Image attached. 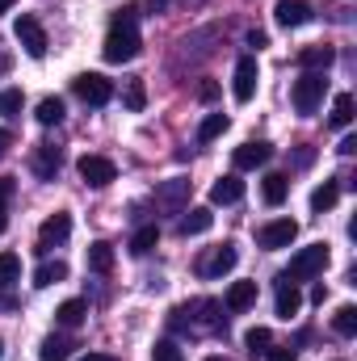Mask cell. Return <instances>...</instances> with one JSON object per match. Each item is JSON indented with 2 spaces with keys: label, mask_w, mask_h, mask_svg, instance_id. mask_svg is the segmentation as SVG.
Here are the masks:
<instances>
[{
  "label": "cell",
  "mask_w": 357,
  "mask_h": 361,
  "mask_svg": "<svg viewBox=\"0 0 357 361\" xmlns=\"http://www.w3.org/2000/svg\"><path fill=\"white\" fill-rule=\"evenodd\" d=\"M0 357H4V341H0Z\"/></svg>",
  "instance_id": "47"
},
{
  "label": "cell",
  "mask_w": 357,
  "mask_h": 361,
  "mask_svg": "<svg viewBox=\"0 0 357 361\" xmlns=\"http://www.w3.org/2000/svg\"><path fill=\"white\" fill-rule=\"evenodd\" d=\"M185 193H189V180H169V185H164V189H160V202H164V206H181V202H185Z\"/></svg>",
  "instance_id": "32"
},
{
  "label": "cell",
  "mask_w": 357,
  "mask_h": 361,
  "mask_svg": "<svg viewBox=\"0 0 357 361\" xmlns=\"http://www.w3.org/2000/svg\"><path fill=\"white\" fill-rule=\"evenodd\" d=\"M337 197H341V185H337V180H324V185L311 193V210H315V214H324V210H332V206H337Z\"/></svg>",
  "instance_id": "24"
},
{
  "label": "cell",
  "mask_w": 357,
  "mask_h": 361,
  "mask_svg": "<svg viewBox=\"0 0 357 361\" xmlns=\"http://www.w3.org/2000/svg\"><path fill=\"white\" fill-rule=\"evenodd\" d=\"M80 177H85V185H92V189H105V185H114L118 180V169H114V160L109 156H80Z\"/></svg>",
  "instance_id": "9"
},
{
  "label": "cell",
  "mask_w": 357,
  "mask_h": 361,
  "mask_svg": "<svg viewBox=\"0 0 357 361\" xmlns=\"http://www.w3.org/2000/svg\"><path fill=\"white\" fill-rule=\"evenodd\" d=\"M257 80H261V68H257V55H240L236 63V80H231V92L240 105H248L257 97Z\"/></svg>",
  "instance_id": "6"
},
{
  "label": "cell",
  "mask_w": 357,
  "mask_h": 361,
  "mask_svg": "<svg viewBox=\"0 0 357 361\" xmlns=\"http://www.w3.org/2000/svg\"><path fill=\"white\" fill-rule=\"evenodd\" d=\"M8 147H13V135H8V130H0V160L8 156Z\"/></svg>",
  "instance_id": "41"
},
{
  "label": "cell",
  "mask_w": 357,
  "mask_h": 361,
  "mask_svg": "<svg viewBox=\"0 0 357 361\" xmlns=\"http://www.w3.org/2000/svg\"><path fill=\"white\" fill-rule=\"evenodd\" d=\"M269 143H244V147H236V156H231V164H236V173H253V169H261L269 164Z\"/></svg>",
  "instance_id": "12"
},
{
  "label": "cell",
  "mask_w": 357,
  "mask_h": 361,
  "mask_svg": "<svg viewBox=\"0 0 357 361\" xmlns=\"http://www.w3.org/2000/svg\"><path fill=\"white\" fill-rule=\"evenodd\" d=\"M294 235H298V223H294V219H269L265 227L257 231L261 248H269V252H277V248H290V244H294Z\"/></svg>",
  "instance_id": "8"
},
{
  "label": "cell",
  "mask_w": 357,
  "mask_h": 361,
  "mask_svg": "<svg viewBox=\"0 0 357 361\" xmlns=\"http://www.w3.org/2000/svg\"><path fill=\"white\" fill-rule=\"evenodd\" d=\"M89 269L92 273H109V269H114V248H109L105 240L89 244Z\"/></svg>",
  "instance_id": "26"
},
{
  "label": "cell",
  "mask_w": 357,
  "mask_h": 361,
  "mask_svg": "<svg viewBox=\"0 0 357 361\" xmlns=\"http://www.w3.org/2000/svg\"><path fill=\"white\" fill-rule=\"evenodd\" d=\"M328 261H332L328 244H307V248H298V252L290 257V269L282 273V277H290V281H307V277H320V273L328 269Z\"/></svg>",
  "instance_id": "2"
},
{
  "label": "cell",
  "mask_w": 357,
  "mask_h": 361,
  "mask_svg": "<svg viewBox=\"0 0 357 361\" xmlns=\"http://www.w3.org/2000/svg\"><path fill=\"white\" fill-rule=\"evenodd\" d=\"M4 227H8V202H0V235H4Z\"/></svg>",
  "instance_id": "42"
},
{
  "label": "cell",
  "mask_w": 357,
  "mask_h": 361,
  "mask_svg": "<svg viewBox=\"0 0 357 361\" xmlns=\"http://www.w3.org/2000/svg\"><path fill=\"white\" fill-rule=\"evenodd\" d=\"M34 118H38L42 126H59V122H63V101H59V97H42L38 109H34Z\"/></svg>",
  "instance_id": "23"
},
{
  "label": "cell",
  "mask_w": 357,
  "mask_h": 361,
  "mask_svg": "<svg viewBox=\"0 0 357 361\" xmlns=\"http://www.w3.org/2000/svg\"><path fill=\"white\" fill-rule=\"evenodd\" d=\"M244 197V180L236 177V173H227V177H219L210 185V202L214 206H231V202H240Z\"/></svg>",
  "instance_id": "14"
},
{
  "label": "cell",
  "mask_w": 357,
  "mask_h": 361,
  "mask_svg": "<svg viewBox=\"0 0 357 361\" xmlns=\"http://www.w3.org/2000/svg\"><path fill=\"white\" fill-rule=\"evenodd\" d=\"M206 361H231V357H219V353H210V357H206Z\"/></svg>",
  "instance_id": "46"
},
{
  "label": "cell",
  "mask_w": 357,
  "mask_h": 361,
  "mask_svg": "<svg viewBox=\"0 0 357 361\" xmlns=\"http://www.w3.org/2000/svg\"><path fill=\"white\" fill-rule=\"evenodd\" d=\"M210 223H214L210 206H193V210H185V219L177 223V231L181 235H202V231H210Z\"/></svg>",
  "instance_id": "18"
},
{
  "label": "cell",
  "mask_w": 357,
  "mask_h": 361,
  "mask_svg": "<svg viewBox=\"0 0 357 361\" xmlns=\"http://www.w3.org/2000/svg\"><path fill=\"white\" fill-rule=\"evenodd\" d=\"M353 122V92H341L332 101V126H349Z\"/></svg>",
  "instance_id": "31"
},
{
  "label": "cell",
  "mask_w": 357,
  "mask_h": 361,
  "mask_svg": "<svg viewBox=\"0 0 357 361\" xmlns=\"http://www.w3.org/2000/svg\"><path fill=\"white\" fill-rule=\"evenodd\" d=\"M122 101H126V109H143L147 105V92H143V80H126V92H122Z\"/></svg>",
  "instance_id": "33"
},
{
  "label": "cell",
  "mask_w": 357,
  "mask_h": 361,
  "mask_svg": "<svg viewBox=\"0 0 357 361\" xmlns=\"http://www.w3.org/2000/svg\"><path fill=\"white\" fill-rule=\"evenodd\" d=\"M244 345H248V353H253V357H265V349L273 345V332L257 324V328H248V332H244Z\"/></svg>",
  "instance_id": "27"
},
{
  "label": "cell",
  "mask_w": 357,
  "mask_h": 361,
  "mask_svg": "<svg viewBox=\"0 0 357 361\" xmlns=\"http://www.w3.org/2000/svg\"><path fill=\"white\" fill-rule=\"evenodd\" d=\"M337 152H341V156H353V152H357V139H353V135H345V139H341V147H337Z\"/></svg>",
  "instance_id": "39"
},
{
  "label": "cell",
  "mask_w": 357,
  "mask_h": 361,
  "mask_svg": "<svg viewBox=\"0 0 357 361\" xmlns=\"http://www.w3.org/2000/svg\"><path fill=\"white\" fill-rule=\"evenodd\" d=\"M72 92H76L85 105H109L114 85H109L101 72H85V76H76V80H72Z\"/></svg>",
  "instance_id": "5"
},
{
  "label": "cell",
  "mask_w": 357,
  "mask_h": 361,
  "mask_svg": "<svg viewBox=\"0 0 357 361\" xmlns=\"http://www.w3.org/2000/svg\"><path fill=\"white\" fill-rule=\"evenodd\" d=\"M156 240H160V227L147 223V227H139V231L131 235V252H135V257H147V252L156 248Z\"/></svg>",
  "instance_id": "25"
},
{
  "label": "cell",
  "mask_w": 357,
  "mask_h": 361,
  "mask_svg": "<svg viewBox=\"0 0 357 361\" xmlns=\"http://www.w3.org/2000/svg\"><path fill=\"white\" fill-rule=\"evenodd\" d=\"M21 105H25L21 89H4V92H0V114H4V118H17V114H21Z\"/></svg>",
  "instance_id": "34"
},
{
  "label": "cell",
  "mask_w": 357,
  "mask_h": 361,
  "mask_svg": "<svg viewBox=\"0 0 357 361\" xmlns=\"http://www.w3.org/2000/svg\"><path fill=\"white\" fill-rule=\"evenodd\" d=\"M72 235V214L68 210H55L42 227H38V252H51V248H59L63 240Z\"/></svg>",
  "instance_id": "7"
},
{
  "label": "cell",
  "mask_w": 357,
  "mask_h": 361,
  "mask_svg": "<svg viewBox=\"0 0 357 361\" xmlns=\"http://www.w3.org/2000/svg\"><path fill=\"white\" fill-rule=\"evenodd\" d=\"M13 8V0H0V13H8Z\"/></svg>",
  "instance_id": "45"
},
{
  "label": "cell",
  "mask_w": 357,
  "mask_h": 361,
  "mask_svg": "<svg viewBox=\"0 0 357 361\" xmlns=\"http://www.w3.org/2000/svg\"><path fill=\"white\" fill-rule=\"evenodd\" d=\"M85 315H89V302H85V298H68V302H59L55 324H59V328H80Z\"/></svg>",
  "instance_id": "19"
},
{
  "label": "cell",
  "mask_w": 357,
  "mask_h": 361,
  "mask_svg": "<svg viewBox=\"0 0 357 361\" xmlns=\"http://www.w3.org/2000/svg\"><path fill=\"white\" fill-rule=\"evenodd\" d=\"M298 307H303L298 286H294L290 277H277V315H282V319H290V315H298Z\"/></svg>",
  "instance_id": "17"
},
{
  "label": "cell",
  "mask_w": 357,
  "mask_h": 361,
  "mask_svg": "<svg viewBox=\"0 0 357 361\" xmlns=\"http://www.w3.org/2000/svg\"><path fill=\"white\" fill-rule=\"evenodd\" d=\"M76 361H109V357H105V353H80Z\"/></svg>",
  "instance_id": "43"
},
{
  "label": "cell",
  "mask_w": 357,
  "mask_h": 361,
  "mask_svg": "<svg viewBox=\"0 0 357 361\" xmlns=\"http://www.w3.org/2000/svg\"><path fill=\"white\" fill-rule=\"evenodd\" d=\"M236 261H240L236 244H219V248L202 261V277H227V273L236 269Z\"/></svg>",
  "instance_id": "10"
},
{
  "label": "cell",
  "mask_w": 357,
  "mask_h": 361,
  "mask_svg": "<svg viewBox=\"0 0 357 361\" xmlns=\"http://www.w3.org/2000/svg\"><path fill=\"white\" fill-rule=\"evenodd\" d=\"M13 281H21V257L17 252H0V290H8Z\"/></svg>",
  "instance_id": "28"
},
{
  "label": "cell",
  "mask_w": 357,
  "mask_h": 361,
  "mask_svg": "<svg viewBox=\"0 0 357 361\" xmlns=\"http://www.w3.org/2000/svg\"><path fill=\"white\" fill-rule=\"evenodd\" d=\"M13 197V177H0V202H8Z\"/></svg>",
  "instance_id": "40"
},
{
  "label": "cell",
  "mask_w": 357,
  "mask_h": 361,
  "mask_svg": "<svg viewBox=\"0 0 357 361\" xmlns=\"http://www.w3.org/2000/svg\"><path fill=\"white\" fill-rule=\"evenodd\" d=\"M135 4H126V8H118L114 13V21H109V34H105V47H101V55L109 59V63H131L135 55H139V30H135Z\"/></svg>",
  "instance_id": "1"
},
{
  "label": "cell",
  "mask_w": 357,
  "mask_h": 361,
  "mask_svg": "<svg viewBox=\"0 0 357 361\" xmlns=\"http://www.w3.org/2000/svg\"><path fill=\"white\" fill-rule=\"evenodd\" d=\"M324 92H328V80H324V72H303V76L294 80V109H298L303 118H311V114L320 109Z\"/></svg>",
  "instance_id": "3"
},
{
  "label": "cell",
  "mask_w": 357,
  "mask_h": 361,
  "mask_svg": "<svg viewBox=\"0 0 357 361\" xmlns=\"http://www.w3.org/2000/svg\"><path fill=\"white\" fill-rule=\"evenodd\" d=\"M286 193H290V180L282 177V173H269V177L261 180V197H265L269 206H282Z\"/></svg>",
  "instance_id": "22"
},
{
  "label": "cell",
  "mask_w": 357,
  "mask_h": 361,
  "mask_svg": "<svg viewBox=\"0 0 357 361\" xmlns=\"http://www.w3.org/2000/svg\"><path fill=\"white\" fill-rule=\"evenodd\" d=\"M265 361H298L294 349H265Z\"/></svg>",
  "instance_id": "36"
},
{
  "label": "cell",
  "mask_w": 357,
  "mask_h": 361,
  "mask_svg": "<svg viewBox=\"0 0 357 361\" xmlns=\"http://www.w3.org/2000/svg\"><path fill=\"white\" fill-rule=\"evenodd\" d=\"M332 59H337V51H332V47H324V42H320V47H303V51H298V68H303V72H328V68H332Z\"/></svg>",
  "instance_id": "15"
},
{
  "label": "cell",
  "mask_w": 357,
  "mask_h": 361,
  "mask_svg": "<svg viewBox=\"0 0 357 361\" xmlns=\"http://www.w3.org/2000/svg\"><path fill=\"white\" fill-rule=\"evenodd\" d=\"M72 357V341L68 336H47L38 345V361H68Z\"/></svg>",
  "instance_id": "20"
},
{
  "label": "cell",
  "mask_w": 357,
  "mask_h": 361,
  "mask_svg": "<svg viewBox=\"0 0 357 361\" xmlns=\"http://www.w3.org/2000/svg\"><path fill=\"white\" fill-rule=\"evenodd\" d=\"M253 302H257V281H231V286H227V298H223V307H227L231 315H244Z\"/></svg>",
  "instance_id": "13"
},
{
  "label": "cell",
  "mask_w": 357,
  "mask_h": 361,
  "mask_svg": "<svg viewBox=\"0 0 357 361\" xmlns=\"http://www.w3.org/2000/svg\"><path fill=\"white\" fill-rule=\"evenodd\" d=\"M63 277H68V265H63V261H42V265L34 269V286L47 290V286H59Z\"/></svg>",
  "instance_id": "21"
},
{
  "label": "cell",
  "mask_w": 357,
  "mask_h": 361,
  "mask_svg": "<svg viewBox=\"0 0 357 361\" xmlns=\"http://www.w3.org/2000/svg\"><path fill=\"white\" fill-rule=\"evenodd\" d=\"M332 328L341 332V336H357V307H337V315H332Z\"/></svg>",
  "instance_id": "30"
},
{
  "label": "cell",
  "mask_w": 357,
  "mask_h": 361,
  "mask_svg": "<svg viewBox=\"0 0 357 361\" xmlns=\"http://www.w3.org/2000/svg\"><path fill=\"white\" fill-rule=\"evenodd\" d=\"M248 47H257V51L269 47V34H265V30H253V34H248Z\"/></svg>",
  "instance_id": "37"
},
{
  "label": "cell",
  "mask_w": 357,
  "mask_h": 361,
  "mask_svg": "<svg viewBox=\"0 0 357 361\" xmlns=\"http://www.w3.org/2000/svg\"><path fill=\"white\" fill-rule=\"evenodd\" d=\"M13 34H17V42H21V51H25L30 59H42V55H47V30L38 25V17L21 13V17L13 21Z\"/></svg>",
  "instance_id": "4"
},
{
  "label": "cell",
  "mask_w": 357,
  "mask_h": 361,
  "mask_svg": "<svg viewBox=\"0 0 357 361\" xmlns=\"http://www.w3.org/2000/svg\"><path fill=\"white\" fill-rule=\"evenodd\" d=\"M152 361H185L177 341H156V349H152Z\"/></svg>",
  "instance_id": "35"
},
{
  "label": "cell",
  "mask_w": 357,
  "mask_h": 361,
  "mask_svg": "<svg viewBox=\"0 0 357 361\" xmlns=\"http://www.w3.org/2000/svg\"><path fill=\"white\" fill-rule=\"evenodd\" d=\"M227 126H231V118H227V114H210V118L198 126V139H202V143H210V139H219Z\"/></svg>",
  "instance_id": "29"
},
{
  "label": "cell",
  "mask_w": 357,
  "mask_h": 361,
  "mask_svg": "<svg viewBox=\"0 0 357 361\" xmlns=\"http://www.w3.org/2000/svg\"><path fill=\"white\" fill-rule=\"evenodd\" d=\"M273 17H277V25H286V30H298V25L311 21V4H307V0H277Z\"/></svg>",
  "instance_id": "11"
},
{
  "label": "cell",
  "mask_w": 357,
  "mask_h": 361,
  "mask_svg": "<svg viewBox=\"0 0 357 361\" xmlns=\"http://www.w3.org/2000/svg\"><path fill=\"white\" fill-rule=\"evenodd\" d=\"M59 164H63V152H59L55 143H42V147L34 152V173H38L42 180H55Z\"/></svg>",
  "instance_id": "16"
},
{
  "label": "cell",
  "mask_w": 357,
  "mask_h": 361,
  "mask_svg": "<svg viewBox=\"0 0 357 361\" xmlns=\"http://www.w3.org/2000/svg\"><path fill=\"white\" fill-rule=\"evenodd\" d=\"M164 4H169V0H147V8H152V13H160Z\"/></svg>",
  "instance_id": "44"
},
{
  "label": "cell",
  "mask_w": 357,
  "mask_h": 361,
  "mask_svg": "<svg viewBox=\"0 0 357 361\" xmlns=\"http://www.w3.org/2000/svg\"><path fill=\"white\" fill-rule=\"evenodd\" d=\"M198 97H202V101H214V97H219V85H214V80H206V85L198 89Z\"/></svg>",
  "instance_id": "38"
}]
</instances>
